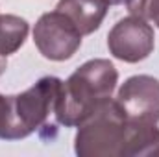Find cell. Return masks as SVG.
Wrapping results in <instances>:
<instances>
[{
    "label": "cell",
    "mask_w": 159,
    "mask_h": 157,
    "mask_svg": "<svg viewBox=\"0 0 159 157\" xmlns=\"http://www.w3.org/2000/svg\"><path fill=\"white\" fill-rule=\"evenodd\" d=\"M122 115L129 122H159V79L148 74L128 78L115 98Z\"/></svg>",
    "instance_id": "cell-6"
},
{
    "label": "cell",
    "mask_w": 159,
    "mask_h": 157,
    "mask_svg": "<svg viewBox=\"0 0 159 157\" xmlns=\"http://www.w3.org/2000/svg\"><path fill=\"white\" fill-rule=\"evenodd\" d=\"M102 2H106L107 6H119V4H126L128 0H102Z\"/></svg>",
    "instance_id": "cell-11"
},
{
    "label": "cell",
    "mask_w": 159,
    "mask_h": 157,
    "mask_svg": "<svg viewBox=\"0 0 159 157\" xmlns=\"http://www.w3.org/2000/svg\"><path fill=\"white\" fill-rule=\"evenodd\" d=\"M61 79L44 76L30 89L2 96L0 100V139L19 141L37 131L54 113Z\"/></svg>",
    "instance_id": "cell-2"
},
{
    "label": "cell",
    "mask_w": 159,
    "mask_h": 157,
    "mask_svg": "<svg viewBox=\"0 0 159 157\" xmlns=\"http://www.w3.org/2000/svg\"><path fill=\"white\" fill-rule=\"evenodd\" d=\"M129 122L115 100H106L78 126L74 152L80 157H126Z\"/></svg>",
    "instance_id": "cell-3"
},
{
    "label": "cell",
    "mask_w": 159,
    "mask_h": 157,
    "mask_svg": "<svg viewBox=\"0 0 159 157\" xmlns=\"http://www.w3.org/2000/svg\"><path fill=\"white\" fill-rule=\"evenodd\" d=\"M6 67H7V57H4V56H0V76L4 74V70H6Z\"/></svg>",
    "instance_id": "cell-10"
},
{
    "label": "cell",
    "mask_w": 159,
    "mask_h": 157,
    "mask_svg": "<svg viewBox=\"0 0 159 157\" xmlns=\"http://www.w3.org/2000/svg\"><path fill=\"white\" fill-rule=\"evenodd\" d=\"M119 72L109 59H89L67 81L61 79L54 105L56 120L65 128H78L94 109L111 98Z\"/></svg>",
    "instance_id": "cell-1"
},
{
    "label": "cell",
    "mask_w": 159,
    "mask_h": 157,
    "mask_svg": "<svg viewBox=\"0 0 159 157\" xmlns=\"http://www.w3.org/2000/svg\"><path fill=\"white\" fill-rule=\"evenodd\" d=\"M30 26L22 17L0 15V56L9 57L15 54L28 37Z\"/></svg>",
    "instance_id": "cell-8"
},
{
    "label": "cell",
    "mask_w": 159,
    "mask_h": 157,
    "mask_svg": "<svg viewBox=\"0 0 159 157\" xmlns=\"http://www.w3.org/2000/svg\"><path fill=\"white\" fill-rule=\"evenodd\" d=\"M107 4L102 0H59L56 9L72 20L81 35H89L100 28L107 13Z\"/></svg>",
    "instance_id": "cell-7"
},
{
    "label": "cell",
    "mask_w": 159,
    "mask_h": 157,
    "mask_svg": "<svg viewBox=\"0 0 159 157\" xmlns=\"http://www.w3.org/2000/svg\"><path fill=\"white\" fill-rule=\"evenodd\" d=\"M0 98H2V94H0Z\"/></svg>",
    "instance_id": "cell-12"
},
{
    "label": "cell",
    "mask_w": 159,
    "mask_h": 157,
    "mask_svg": "<svg viewBox=\"0 0 159 157\" xmlns=\"http://www.w3.org/2000/svg\"><path fill=\"white\" fill-rule=\"evenodd\" d=\"M156 46V35L148 20L129 15L120 19L107 34V48L124 63H139L146 59Z\"/></svg>",
    "instance_id": "cell-5"
},
{
    "label": "cell",
    "mask_w": 159,
    "mask_h": 157,
    "mask_svg": "<svg viewBox=\"0 0 159 157\" xmlns=\"http://www.w3.org/2000/svg\"><path fill=\"white\" fill-rule=\"evenodd\" d=\"M81 37L72 20L57 9L41 15L34 28V43L41 56L50 61L70 59L81 46Z\"/></svg>",
    "instance_id": "cell-4"
},
{
    "label": "cell",
    "mask_w": 159,
    "mask_h": 157,
    "mask_svg": "<svg viewBox=\"0 0 159 157\" xmlns=\"http://www.w3.org/2000/svg\"><path fill=\"white\" fill-rule=\"evenodd\" d=\"M131 15H137L159 28V0H128L126 2Z\"/></svg>",
    "instance_id": "cell-9"
}]
</instances>
